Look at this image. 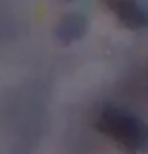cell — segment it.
Instances as JSON below:
<instances>
[{"instance_id": "3957f363", "label": "cell", "mask_w": 148, "mask_h": 154, "mask_svg": "<svg viewBox=\"0 0 148 154\" xmlns=\"http://www.w3.org/2000/svg\"><path fill=\"white\" fill-rule=\"evenodd\" d=\"M83 32V26H81V20L79 18H73V20H65V32H61V37L65 38V41H71V38L79 37Z\"/></svg>"}, {"instance_id": "7a4b0ae2", "label": "cell", "mask_w": 148, "mask_h": 154, "mask_svg": "<svg viewBox=\"0 0 148 154\" xmlns=\"http://www.w3.org/2000/svg\"><path fill=\"white\" fill-rule=\"evenodd\" d=\"M109 8L116 16L130 29H146L148 26V10L136 0H108Z\"/></svg>"}, {"instance_id": "6da1fadb", "label": "cell", "mask_w": 148, "mask_h": 154, "mask_svg": "<svg viewBox=\"0 0 148 154\" xmlns=\"http://www.w3.org/2000/svg\"><path fill=\"white\" fill-rule=\"evenodd\" d=\"M97 130L130 152L148 150V126L124 109L106 108L97 118Z\"/></svg>"}]
</instances>
